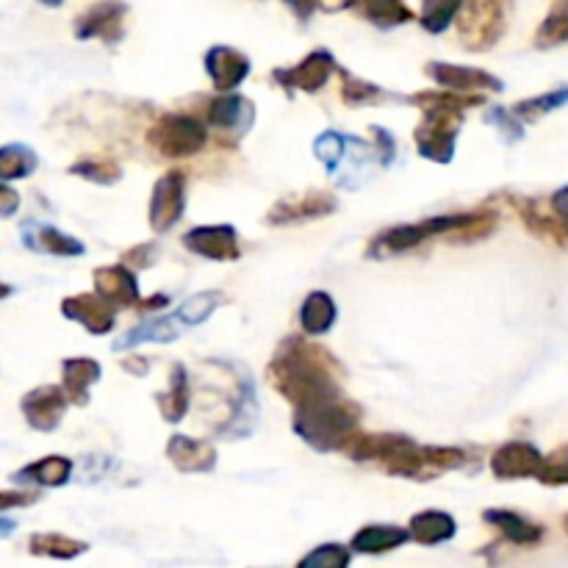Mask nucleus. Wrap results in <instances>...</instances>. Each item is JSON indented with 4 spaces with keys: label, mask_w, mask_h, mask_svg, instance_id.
Segmentation results:
<instances>
[{
    "label": "nucleus",
    "mask_w": 568,
    "mask_h": 568,
    "mask_svg": "<svg viewBox=\"0 0 568 568\" xmlns=\"http://www.w3.org/2000/svg\"><path fill=\"white\" fill-rule=\"evenodd\" d=\"M508 205H514V211L519 214V220L525 222V227L532 236L544 239L549 244H558V247H568V227L555 214H547L538 205V200L508 194Z\"/></svg>",
    "instance_id": "4be33fe9"
},
{
    "label": "nucleus",
    "mask_w": 568,
    "mask_h": 568,
    "mask_svg": "<svg viewBox=\"0 0 568 568\" xmlns=\"http://www.w3.org/2000/svg\"><path fill=\"white\" fill-rule=\"evenodd\" d=\"M186 211V172L170 170L155 181L153 194H150V227L155 233H166L175 227Z\"/></svg>",
    "instance_id": "9d476101"
},
{
    "label": "nucleus",
    "mask_w": 568,
    "mask_h": 568,
    "mask_svg": "<svg viewBox=\"0 0 568 568\" xmlns=\"http://www.w3.org/2000/svg\"><path fill=\"white\" fill-rule=\"evenodd\" d=\"M170 305V294H153V297L142 300V305H139V311L142 314H150V311H161Z\"/></svg>",
    "instance_id": "8fccbe9b"
},
{
    "label": "nucleus",
    "mask_w": 568,
    "mask_h": 568,
    "mask_svg": "<svg viewBox=\"0 0 568 568\" xmlns=\"http://www.w3.org/2000/svg\"><path fill=\"white\" fill-rule=\"evenodd\" d=\"M336 209V194L325 192V189H311V192L277 200L270 209V214H266V222H270V225H300V222L331 216Z\"/></svg>",
    "instance_id": "4468645a"
},
{
    "label": "nucleus",
    "mask_w": 568,
    "mask_h": 568,
    "mask_svg": "<svg viewBox=\"0 0 568 568\" xmlns=\"http://www.w3.org/2000/svg\"><path fill=\"white\" fill-rule=\"evenodd\" d=\"M564 527H566V532H568V516L564 519Z\"/></svg>",
    "instance_id": "3c124183"
},
{
    "label": "nucleus",
    "mask_w": 568,
    "mask_h": 568,
    "mask_svg": "<svg viewBox=\"0 0 568 568\" xmlns=\"http://www.w3.org/2000/svg\"><path fill=\"white\" fill-rule=\"evenodd\" d=\"M61 314L67 320L78 322V325L87 327L92 336H105V333L114 331L116 325V308L103 300L100 294H72V297L61 300Z\"/></svg>",
    "instance_id": "a211bd4d"
},
{
    "label": "nucleus",
    "mask_w": 568,
    "mask_h": 568,
    "mask_svg": "<svg viewBox=\"0 0 568 568\" xmlns=\"http://www.w3.org/2000/svg\"><path fill=\"white\" fill-rule=\"evenodd\" d=\"M166 458L178 471H186V475H209L216 469L214 444L197 442V438L181 436V433L166 442Z\"/></svg>",
    "instance_id": "5701e85b"
},
{
    "label": "nucleus",
    "mask_w": 568,
    "mask_h": 568,
    "mask_svg": "<svg viewBox=\"0 0 568 568\" xmlns=\"http://www.w3.org/2000/svg\"><path fill=\"white\" fill-rule=\"evenodd\" d=\"M203 64L220 94H233V89L242 87L244 78L253 70L247 55L242 50L231 48V44H214V48L205 50Z\"/></svg>",
    "instance_id": "f3484780"
},
{
    "label": "nucleus",
    "mask_w": 568,
    "mask_h": 568,
    "mask_svg": "<svg viewBox=\"0 0 568 568\" xmlns=\"http://www.w3.org/2000/svg\"><path fill=\"white\" fill-rule=\"evenodd\" d=\"M205 144H209L205 122L183 111H166L148 131V148L161 159H192Z\"/></svg>",
    "instance_id": "423d86ee"
},
{
    "label": "nucleus",
    "mask_w": 568,
    "mask_h": 568,
    "mask_svg": "<svg viewBox=\"0 0 568 568\" xmlns=\"http://www.w3.org/2000/svg\"><path fill=\"white\" fill-rule=\"evenodd\" d=\"M566 103H568V87H558V89H549V92L544 94H536V98L519 100L510 111H514L521 122H538L541 116L564 109Z\"/></svg>",
    "instance_id": "72a5a7b5"
},
{
    "label": "nucleus",
    "mask_w": 568,
    "mask_h": 568,
    "mask_svg": "<svg viewBox=\"0 0 568 568\" xmlns=\"http://www.w3.org/2000/svg\"><path fill=\"white\" fill-rule=\"evenodd\" d=\"M20 236L22 244L33 253H44V255H59V258H78V255L87 253L81 239L67 236L61 233L59 227L53 225H42L37 220H26L20 225Z\"/></svg>",
    "instance_id": "aec40b11"
},
{
    "label": "nucleus",
    "mask_w": 568,
    "mask_h": 568,
    "mask_svg": "<svg viewBox=\"0 0 568 568\" xmlns=\"http://www.w3.org/2000/svg\"><path fill=\"white\" fill-rule=\"evenodd\" d=\"M483 521L491 525L494 530L499 532V538L514 544V547H525V549L538 547V544L544 541V536H547V530H544L538 521L527 519V516H521L519 510L488 508L483 510Z\"/></svg>",
    "instance_id": "412c9836"
},
{
    "label": "nucleus",
    "mask_w": 568,
    "mask_h": 568,
    "mask_svg": "<svg viewBox=\"0 0 568 568\" xmlns=\"http://www.w3.org/2000/svg\"><path fill=\"white\" fill-rule=\"evenodd\" d=\"M549 209H552V214L568 227V186L558 189V192L552 194V200H549Z\"/></svg>",
    "instance_id": "de8ad7c7"
},
{
    "label": "nucleus",
    "mask_w": 568,
    "mask_h": 568,
    "mask_svg": "<svg viewBox=\"0 0 568 568\" xmlns=\"http://www.w3.org/2000/svg\"><path fill=\"white\" fill-rule=\"evenodd\" d=\"M94 281V294H100L103 300H109L114 308H136L142 305V294H139V281L136 272L128 270V266H98L92 275Z\"/></svg>",
    "instance_id": "6ab92c4d"
},
{
    "label": "nucleus",
    "mask_w": 568,
    "mask_h": 568,
    "mask_svg": "<svg viewBox=\"0 0 568 568\" xmlns=\"http://www.w3.org/2000/svg\"><path fill=\"white\" fill-rule=\"evenodd\" d=\"M372 133H375V150L377 159H381V166H392L394 159H397V139H394L392 131L381 125H372Z\"/></svg>",
    "instance_id": "c03bdc74"
},
{
    "label": "nucleus",
    "mask_w": 568,
    "mask_h": 568,
    "mask_svg": "<svg viewBox=\"0 0 568 568\" xmlns=\"http://www.w3.org/2000/svg\"><path fill=\"white\" fill-rule=\"evenodd\" d=\"M87 549H89L87 541L61 536V532H33V536L28 538V552H31L33 558L75 560V558H81Z\"/></svg>",
    "instance_id": "7c9ffc66"
},
{
    "label": "nucleus",
    "mask_w": 568,
    "mask_h": 568,
    "mask_svg": "<svg viewBox=\"0 0 568 568\" xmlns=\"http://www.w3.org/2000/svg\"><path fill=\"white\" fill-rule=\"evenodd\" d=\"M568 42V0H560L549 9L547 20L541 22L536 33V48L547 50V48H558V44Z\"/></svg>",
    "instance_id": "e433bc0d"
},
{
    "label": "nucleus",
    "mask_w": 568,
    "mask_h": 568,
    "mask_svg": "<svg viewBox=\"0 0 568 568\" xmlns=\"http://www.w3.org/2000/svg\"><path fill=\"white\" fill-rule=\"evenodd\" d=\"M410 538L422 547H438L458 536V521L447 510H422L408 521Z\"/></svg>",
    "instance_id": "a878e982"
},
{
    "label": "nucleus",
    "mask_w": 568,
    "mask_h": 568,
    "mask_svg": "<svg viewBox=\"0 0 568 568\" xmlns=\"http://www.w3.org/2000/svg\"><path fill=\"white\" fill-rule=\"evenodd\" d=\"M255 419H258V399H255V386L250 377L239 383V397L233 403L231 419L220 427V436L225 438H244L253 433Z\"/></svg>",
    "instance_id": "c756f323"
},
{
    "label": "nucleus",
    "mask_w": 568,
    "mask_h": 568,
    "mask_svg": "<svg viewBox=\"0 0 568 568\" xmlns=\"http://www.w3.org/2000/svg\"><path fill=\"white\" fill-rule=\"evenodd\" d=\"M347 150H349V136H344L342 131H325L314 142L316 159L325 164V170L331 172V175H336V172L342 170L344 159H347Z\"/></svg>",
    "instance_id": "58836bf2"
},
{
    "label": "nucleus",
    "mask_w": 568,
    "mask_h": 568,
    "mask_svg": "<svg viewBox=\"0 0 568 568\" xmlns=\"http://www.w3.org/2000/svg\"><path fill=\"white\" fill-rule=\"evenodd\" d=\"M338 322L336 300L327 292H311L300 308V327L305 336H325Z\"/></svg>",
    "instance_id": "c85d7f7f"
},
{
    "label": "nucleus",
    "mask_w": 568,
    "mask_h": 568,
    "mask_svg": "<svg viewBox=\"0 0 568 568\" xmlns=\"http://www.w3.org/2000/svg\"><path fill=\"white\" fill-rule=\"evenodd\" d=\"M155 405H159V414L166 425H178L183 422V416L189 414V405H192V392H189V372L183 364H175L170 369V388L161 394H155Z\"/></svg>",
    "instance_id": "cd10ccee"
},
{
    "label": "nucleus",
    "mask_w": 568,
    "mask_h": 568,
    "mask_svg": "<svg viewBox=\"0 0 568 568\" xmlns=\"http://www.w3.org/2000/svg\"><path fill=\"white\" fill-rule=\"evenodd\" d=\"M427 78L433 83L444 89V92L455 94H483V92H503L505 81L503 78L491 75L486 70H477V67H460V64H447V61H427L425 67Z\"/></svg>",
    "instance_id": "9b49d317"
},
{
    "label": "nucleus",
    "mask_w": 568,
    "mask_h": 568,
    "mask_svg": "<svg viewBox=\"0 0 568 568\" xmlns=\"http://www.w3.org/2000/svg\"><path fill=\"white\" fill-rule=\"evenodd\" d=\"M358 14H364L372 26L377 28H397L414 20V11L405 3H392V0H372V3H355Z\"/></svg>",
    "instance_id": "f704fd0d"
},
{
    "label": "nucleus",
    "mask_w": 568,
    "mask_h": 568,
    "mask_svg": "<svg viewBox=\"0 0 568 568\" xmlns=\"http://www.w3.org/2000/svg\"><path fill=\"white\" fill-rule=\"evenodd\" d=\"M125 3H94L72 20V33L78 42L103 39L105 44H116L125 37Z\"/></svg>",
    "instance_id": "ddd939ff"
},
{
    "label": "nucleus",
    "mask_w": 568,
    "mask_h": 568,
    "mask_svg": "<svg viewBox=\"0 0 568 568\" xmlns=\"http://www.w3.org/2000/svg\"><path fill=\"white\" fill-rule=\"evenodd\" d=\"M222 303H225V294L216 292V288L192 294V297L183 300V303L178 305L172 314L155 316V320H148V322H142V325L131 327L125 336L116 338L114 349L116 353H122V349L139 347V344H148V342H153V344L175 342V338H181L189 327L203 325V322L209 320V316L214 314Z\"/></svg>",
    "instance_id": "39448f33"
},
{
    "label": "nucleus",
    "mask_w": 568,
    "mask_h": 568,
    "mask_svg": "<svg viewBox=\"0 0 568 568\" xmlns=\"http://www.w3.org/2000/svg\"><path fill=\"white\" fill-rule=\"evenodd\" d=\"M272 388L294 408V433L316 453H347L361 436V405L342 388L344 369L331 349L308 336H288L277 344L266 366Z\"/></svg>",
    "instance_id": "f257e3e1"
},
{
    "label": "nucleus",
    "mask_w": 568,
    "mask_h": 568,
    "mask_svg": "<svg viewBox=\"0 0 568 568\" xmlns=\"http://www.w3.org/2000/svg\"><path fill=\"white\" fill-rule=\"evenodd\" d=\"M460 11H464V3H458V0H447V3L427 0V3H422V28L427 33H444L453 22H458Z\"/></svg>",
    "instance_id": "4c0bfd02"
},
{
    "label": "nucleus",
    "mask_w": 568,
    "mask_h": 568,
    "mask_svg": "<svg viewBox=\"0 0 568 568\" xmlns=\"http://www.w3.org/2000/svg\"><path fill=\"white\" fill-rule=\"evenodd\" d=\"M499 214L494 209H471L466 214L430 216V220L408 222V225H394L381 231L366 244V258H392V255L408 253L430 239H453V242H477L497 231Z\"/></svg>",
    "instance_id": "7ed1b4c3"
},
{
    "label": "nucleus",
    "mask_w": 568,
    "mask_h": 568,
    "mask_svg": "<svg viewBox=\"0 0 568 568\" xmlns=\"http://www.w3.org/2000/svg\"><path fill=\"white\" fill-rule=\"evenodd\" d=\"M408 103L419 105L425 111L422 122L416 125V148H419L422 159L436 161V164H449L455 159V144H458L460 125H464L466 109L471 105H483L486 98L483 94H455V92H419L410 94Z\"/></svg>",
    "instance_id": "20e7f679"
},
{
    "label": "nucleus",
    "mask_w": 568,
    "mask_h": 568,
    "mask_svg": "<svg viewBox=\"0 0 568 568\" xmlns=\"http://www.w3.org/2000/svg\"><path fill=\"white\" fill-rule=\"evenodd\" d=\"M72 477V460L61 458V455H48L33 464L22 466L20 471L9 477L14 486H39V488H59L67 486Z\"/></svg>",
    "instance_id": "b1692460"
},
{
    "label": "nucleus",
    "mask_w": 568,
    "mask_h": 568,
    "mask_svg": "<svg viewBox=\"0 0 568 568\" xmlns=\"http://www.w3.org/2000/svg\"><path fill=\"white\" fill-rule=\"evenodd\" d=\"M255 105L242 94H216L205 103V128H214L225 144H236L239 139L253 131Z\"/></svg>",
    "instance_id": "6e6552de"
},
{
    "label": "nucleus",
    "mask_w": 568,
    "mask_h": 568,
    "mask_svg": "<svg viewBox=\"0 0 568 568\" xmlns=\"http://www.w3.org/2000/svg\"><path fill=\"white\" fill-rule=\"evenodd\" d=\"M103 377V369L94 358H67L61 364V388L72 405L89 403V388Z\"/></svg>",
    "instance_id": "bb28decb"
},
{
    "label": "nucleus",
    "mask_w": 568,
    "mask_h": 568,
    "mask_svg": "<svg viewBox=\"0 0 568 568\" xmlns=\"http://www.w3.org/2000/svg\"><path fill=\"white\" fill-rule=\"evenodd\" d=\"M508 28V6L499 0H475L464 3V11L458 17V37L466 50H491L503 39Z\"/></svg>",
    "instance_id": "0eeeda50"
},
{
    "label": "nucleus",
    "mask_w": 568,
    "mask_h": 568,
    "mask_svg": "<svg viewBox=\"0 0 568 568\" xmlns=\"http://www.w3.org/2000/svg\"><path fill=\"white\" fill-rule=\"evenodd\" d=\"M355 464H369L392 477L408 480H436L447 471H458L471 464L475 453L464 447H433L419 444L403 433H361L347 449Z\"/></svg>",
    "instance_id": "f03ea898"
},
{
    "label": "nucleus",
    "mask_w": 568,
    "mask_h": 568,
    "mask_svg": "<svg viewBox=\"0 0 568 568\" xmlns=\"http://www.w3.org/2000/svg\"><path fill=\"white\" fill-rule=\"evenodd\" d=\"M122 369L131 372L133 377H144L150 369V361L142 355H128V358H122Z\"/></svg>",
    "instance_id": "09e8293b"
},
{
    "label": "nucleus",
    "mask_w": 568,
    "mask_h": 568,
    "mask_svg": "<svg viewBox=\"0 0 568 568\" xmlns=\"http://www.w3.org/2000/svg\"><path fill=\"white\" fill-rule=\"evenodd\" d=\"M70 175L83 178V181L100 183V186H111L122 178L120 161L114 159H98V155H83L81 161L70 166Z\"/></svg>",
    "instance_id": "c9c22d12"
},
{
    "label": "nucleus",
    "mask_w": 568,
    "mask_h": 568,
    "mask_svg": "<svg viewBox=\"0 0 568 568\" xmlns=\"http://www.w3.org/2000/svg\"><path fill=\"white\" fill-rule=\"evenodd\" d=\"M155 258H159V244H136V247L122 255V266L133 272L148 270Z\"/></svg>",
    "instance_id": "37998d69"
},
{
    "label": "nucleus",
    "mask_w": 568,
    "mask_h": 568,
    "mask_svg": "<svg viewBox=\"0 0 568 568\" xmlns=\"http://www.w3.org/2000/svg\"><path fill=\"white\" fill-rule=\"evenodd\" d=\"M183 247L189 253L200 255L209 261H236L242 258V244H239V233L233 225H203L192 227L183 233Z\"/></svg>",
    "instance_id": "2eb2a0df"
},
{
    "label": "nucleus",
    "mask_w": 568,
    "mask_h": 568,
    "mask_svg": "<svg viewBox=\"0 0 568 568\" xmlns=\"http://www.w3.org/2000/svg\"><path fill=\"white\" fill-rule=\"evenodd\" d=\"M338 78H342V100H344V105H349V109L383 103V100H405V103H408V98L388 94L386 89L377 87V83H369V81H364V78L349 75L347 70H338Z\"/></svg>",
    "instance_id": "2f4dec72"
},
{
    "label": "nucleus",
    "mask_w": 568,
    "mask_h": 568,
    "mask_svg": "<svg viewBox=\"0 0 568 568\" xmlns=\"http://www.w3.org/2000/svg\"><path fill=\"white\" fill-rule=\"evenodd\" d=\"M408 541H414V538H410V530H405V527L366 525L355 532L353 541H349V549L355 555H386L405 547Z\"/></svg>",
    "instance_id": "393cba45"
},
{
    "label": "nucleus",
    "mask_w": 568,
    "mask_h": 568,
    "mask_svg": "<svg viewBox=\"0 0 568 568\" xmlns=\"http://www.w3.org/2000/svg\"><path fill=\"white\" fill-rule=\"evenodd\" d=\"M353 560V549L344 544H322V547L311 549L297 568H349Z\"/></svg>",
    "instance_id": "ea45409f"
},
{
    "label": "nucleus",
    "mask_w": 568,
    "mask_h": 568,
    "mask_svg": "<svg viewBox=\"0 0 568 568\" xmlns=\"http://www.w3.org/2000/svg\"><path fill=\"white\" fill-rule=\"evenodd\" d=\"M17 205H20V194H17L9 183H3V189H0V216L9 220L17 211Z\"/></svg>",
    "instance_id": "49530a36"
},
{
    "label": "nucleus",
    "mask_w": 568,
    "mask_h": 568,
    "mask_svg": "<svg viewBox=\"0 0 568 568\" xmlns=\"http://www.w3.org/2000/svg\"><path fill=\"white\" fill-rule=\"evenodd\" d=\"M544 486H568V444L547 455V466H544L541 480Z\"/></svg>",
    "instance_id": "79ce46f5"
},
{
    "label": "nucleus",
    "mask_w": 568,
    "mask_h": 568,
    "mask_svg": "<svg viewBox=\"0 0 568 568\" xmlns=\"http://www.w3.org/2000/svg\"><path fill=\"white\" fill-rule=\"evenodd\" d=\"M491 475L497 480H541L544 466H547V458L541 455V449L530 442H508L503 447H497L491 453Z\"/></svg>",
    "instance_id": "f8f14e48"
},
{
    "label": "nucleus",
    "mask_w": 568,
    "mask_h": 568,
    "mask_svg": "<svg viewBox=\"0 0 568 568\" xmlns=\"http://www.w3.org/2000/svg\"><path fill=\"white\" fill-rule=\"evenodd\" d=\"M28 425L39 433H53L70 408V397L61 386H39L28 392L20 403Z\"/></svg>",
    "instance_id": "dca6fc26"
},
{
    "label": "nucleus",
    "mask_w": 568,
    "mask_h": 568,
    "mask_svg": "<svg viewBox=\"0 0 568 568\" xmlns=\"http://www.w3.org/2000/svg\"><path fill=\"white\" fill-rule=\"evenodd\" d=\"M336 70H342L336 61V55H333L331 50L320 48V50H314V53L305 55L300 64L277 67V70H272V81H275L281 89H286L288 94H292L294 89L316 94L327 87V81H331V75Z\"/></svg>",
    "instance_id": "1a4fd4ad"
},
{
    "label": "nucleus",
    "mask_w": 568,
    "mask_h": 568,
    "mask_svg": "<svg viewBox=\"0 0 568 568\" xmlns=\"http://www.w3.org/2000/svg\"><path fill=\"white\" fill-rule=\"evenodd\" d=\"M42 499V491H20L17 494L14 488H6L3 491V499H0V508L6 510H14V505H33Z\"/></svg>",
    "instance_id": "a18cd8bd"
},
{
    "label": "nucleus",
    "mask_w": 568,
    "mask_h": 568,
    "mask_svg": "<svg viewBox=\"0 0 568 568\" xmlns=\"http://www.w3.org/2000/svg\"><path fill=\"white\" fill-rule=\"evenodd\" d=\"M39 166V155L33 153L28 144L11 142L0 148V181L11 183L20 181V178L33 175V170Z\"/></svg>",
    "instance_id": "473e14b6"
},
{
    "label": "nucleus",
    "mask_w": 568,
    "mask_h": 568,
    "mask_svg": "<svg viewBox=\"0 0 568 568\" xmlns=\"http://www.w3.org/2000/svg\"><path fill=\"white\" fill-rule=\"evenodd\" d=\"M483 120L488 122V125L499 128V133H503V139L508 144H516L525 139V122L519 120V116L514 114L510 109H499V105H491V109L486 111V116Z\"/></svg>",
    "instance_id": "a19ab883"
}]
</instances>
